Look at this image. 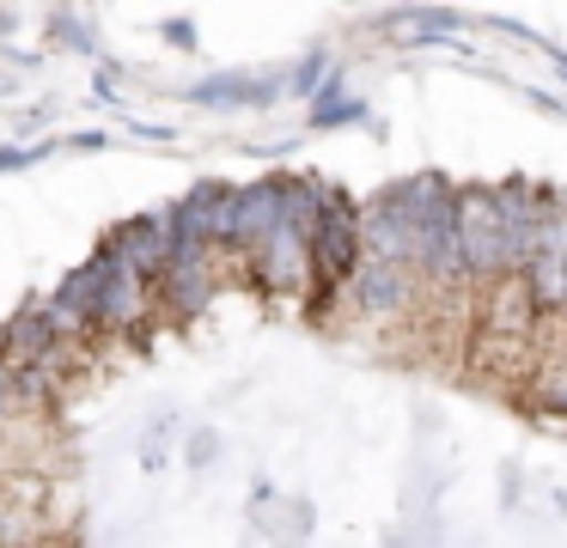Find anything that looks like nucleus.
Returning <instances> with one entry per match:
<instances>
[{
	"label": "nucleus",
	"mask_w": 567,
	"mask_h": 548,
	"mask_svg": "<svg viewBox=\"0 0 567 548\" xmlns=\"http://www.w3.org/2000/svg\"><path fill=\"white\" fill-rule=\"evenodd\" d=\"M433 299L427 275L409 262H379V256H367L354 275V287H348V304H354L367 323H421V304Z\"/></svg>",
	"instance_id": "f257e3e1"
},
{
	"label": "nucleus",
	"mask_w": 567,
	"mask_h": 548,
	"mask_svg": "<svg viewBox=\"0 0 567 548\" xmlns=\"http://www.w3.org/2000/svg\"><path fill=\"white\" fill-rule=\"evenodd\" d=\"M220 256L226 250H196V244H177V256L165 262V275L153 280V311L177 317V323L202 317V311H208V299L220 292Z\"/></svg>",
	"instance_id": "f03ea898"
},
{
	"label": "nucleus",
	"mask_w": 567,
	"mask_h": 548,
	"mask_svg": "<svg viewBox=\"0 0 567 548\" xmlns=\"http://www.w3.org/2000/svg\"><path fill=\"white\" fill-rule=\"evenodd\" d=\"M245 262H250V275L262 280V292H275V299L311 292V231L281 226L275 238H262L257 250L245 256Z\"/></svg>",
	"instance_id": "7ed1b4c3"
},
{
	"label": "nucleus",
	"mask_w": 567,
	"mask_h": 548,
	"mask_svg": "<svg viewBox=\"0 0 567 548\" xmlns=\"http://www.w3.org/2000/svg\"><path fill=\"white\" fill-rule=\"evenodd\" d=\"M543 299H537V287H530L525 275H506V280H494V287H482V329L488 335H501V341H530L543 329Z\"/></svg>",
	"instance_id": "20e7f679"
},
{
	"label": "nucleus",
	"mask_w": 567,
	"mask_h": 548,
	"mask_svg": "<svg viewBox=\"0 0 567 548\" xmlns=\"http://www.w3.org/2000/svg\"><path fill=\"white\" fill-rule=\"evenodd\" d=\"M543 372H549V384L537 390V409L543 414H561V421H567V365L561 360H543Z\"/></svg>",
	"instance_id": "39448f33"
}]
</instances>
